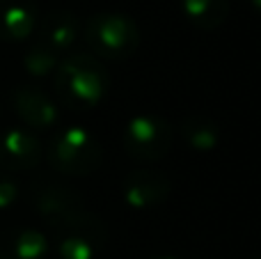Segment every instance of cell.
<instances>
[{
	"label": "cell",
	"instance_id": "obj_1",
	"mask_svg": "<svg viewBox=\"0 0 261 259\" xmlns=\"http://www.w3.org/2000/svg\"><path fill=\"white\" fill-rule=\"evenodd\" d=\"M58 99L69 110H92L106 99L110 78L103 62L92 53H73L60 60L53 76Z\"/></svg>",
	"mask_w": 261,
	"mask_h": 259
},
{
	"label": "cell",
	"instance_id": "obj_2",
	"mask_svg": "<svg viewBox=\"0 0 261 259\" xmlns=\"http://www.w3.org/2000/svg\"><path fill=\"white\" fill-rule=\"evenodd\" d=\"M46 159L50 168L64 177H87L103 163V147L90 128L67 126L50 138Z\"/></svg>",
	"mask_w": 261,
	"mask_h": 259
},
{
	"label": "cell",
	"instance_id": "obj_3",
	"mask_svg": "<svg viewBox=\"0 0 261 259\" xmlns=\"http://www.w3.org/2000/svg\"><path fill=\"white\" fill-rule=\"evenodd\" d=\"M83 37L92 55L103 60H124L138 50L140 28L128 14L99 12L92 14L83 25Z\"/></svg>",
	"mask_w": 261,
	"mask_h": 259
},
{
	"label": "cell",
	"instance_id": "obj_4",
	"mask_svg": "<svg viewBox=\"0 0 261 259\" xmlns=\"http://www.w3.org/2000/svg\"><path fill=\"white\" fill-rule=\"evenodd\" d=\"M172 126L161 115L142 113L128 119L122 133L124 151L140 163H156L170 154L172 147Z\"/></svg>",
	"mask_w": 261,
	"mask_h": 259
},
{
	"label": "cell",
	"instance_id": "obj_5",
	"mask_svg": "<svg viewBox=\"0 0 261 259\" xmlns=\"http://www.w3.org/2000/svg\"><path fill=\"white\" fill-rule=\"evenodd\" d=\"M172 179L156 168H135L124 177L122 197L130 209H156L170 197Z\"/></svg>",
	"mask_w": 261,
	"mask_h": 259
},
{
	"label": "cell",
	"instance_id": "obj_6",
	"mask_svg": "<svg viewBox=\"0 0 261 259\" xmlns=\"http://www.w3.org/2000/svg\"><path fill=\"white\" fill-rule=\"evenodd\" d=\"M30 204L48 225L67 218L83 206V197L71 186L58 182H35L30 186Z\"/></svg>",
	"mask_w": 261,
	"mask_h": 259
},
{
	"label": "cell",
	"instance_id": "obj_7",
	"mask_svg": "<svg viewBox=\"0 0 261 259\" xmlns=\"http://www.w3.org/2000/svg\"><path fill=\"white\" fill-rule=\"evenodd\" d=\"M44 156L39 138L30 128H7L0 133V168L9 172H25L39 165Z\"/></svg>",
	"mask_w": 261,
	"mask_h": 259
},
{
	"label": "cell",
	"instance_id": "obj_8",
	"mask_svg": "<svg viewBox=\"0 0 261 259\" xmlns=\"http://www.w3.org/2000/svg\"><path fill=\"white\" fill-rule=\"evenodd\" d=\"M12 103L28 128L44 131V128H53L58 124V106L39 87L18 85L12 94Z\"/></svg>",
	"mask_w": 261,
	"mask_h": 259
},
{
	"label": "cell",
	"instance_id": "obj_9",
	"mask_svg": "<svg viewBox=\"0 0 261 259\" xmlns=\"http://www.w3.org/2000/svg\"><path fill=\"white\" fill-rule=\"evenodd\" d=\"M83 30L81 18L69 9H55L48 12L39 23V44L50 48L53 53H64L76 44Z\"/></svg>",
	"mask_w": 261,
	"mask_h": 259
},
{
	"label": "cell",
	"instance_id": "obj_10",
	"mask_svg": "<svg viewBox=\"0 0 261 259\" xmlns=\"http://www.w3.org/2000/svg\"><path fill=\"white\" fill-rule=\"evenodd\" d=\"M48 239L32 227H9L0 234V259H46Z\"/></svg>",
	"mask_w": 261,
	"mask_h": 259
},
{
	"label": "cell",
	"instance_id": "obj_11",
	"mask_svg": "<svg viewBox=\"0 0 261 259\" xmlns=\"http://www.w3.org/2000/svg\"><path fill=\"white\" fill-rule=\"evenodd\" d=\"M37 7L32 0H0V39L23 41L37 28Z\"/></svg>",
	"mask_w": 261,
	"mask_h": 259
},
{
	"label": "cell",
	"instance_id": "obj_12",
	"mask_svg": "<svg viewBox=\"0 0 261 259\" xmlns=\"http://www.w3.org/2000/svg\"><path fill=\"white\" fill-rule=\"evenodd\" d=\"M48 227L53 229L55 237H87L92 241H96L99 246H103L106 239H108V227H106L103 218L94 211L85 209V206H81L78 211L48 225Z\"/></svg>",
	"mask_w": 261,
	"mask_h": 259
},
{
	"label": "cell",
	"instance_id": "obj_13",
	"mask_svg": "<svg viewBox=\"0 0 261 259\" xmlns=\"http://www.w3.org/2000/svg\"><path fill=\"white\" fill-rule=\"evenodd\" d=\"M181 140L195 151H213L220 145V124L202 113L188 115L179 124Z\"/></svg>",
	"mask_w": 261,
	"mask_h": 259
},
{
	"label": "cell",
	"instance_id": "obj_14",
	"mask_svg": "<svg viewBox=\"0 0 261 259\" xmlns=\"http://www.w3.org/2000/svg\"><path fill=\"white\" fill-rule=\"evenodd\" d=\"M184 16L197 30H216L229 18V0H181Z\"/></svg>",
	"mask_w": 261,
	"mask_h": 259
},
{
	"label": "cell",
	"instance_id": "obj_15",
	"mask_svg": "<svg viewBox=\"0 0 261 259\" xmlns=\"http://www.w3.org/2000/svg\"><path fill=\"white\" fill-rule=\"evenodd\" d=\"M58 64H60V55L53 53L50 48H46V46H41L39 41H37L32 48H28L25 58H23L25 71L35 78H44V76H48V73H55Z\"/></svg>",
	"mask_w": 261,
	"mask_h": 259
},
{
	"label": "cell",
	"instance_id": "obj_16",
	"mask_svg": "<svg viewBox=\"0 0 261 259\" xmlns=\"http://www.w3.org/2000/svg\"><path fill=\"white\" fill-rule=\"evenodd\" d=\"M58 255L62 259H96L101 246L87 237H55Z\"/></svg>",
	"mask_w": 261,
	"mask_h": 259
},
{
	"label": "cell",
	"instance_id": "obj_17",
	"mask_svg": "<svg viewBox=\"0 0 261 259\" xmlns=\"http://www.w3.org/2000/svg\"><path fill=\"white\" fill-rule=\"evenodd\" d=\"M18 197V186L12 179L0 177V209H9Z\"/></svg>",
	"mask_w": 261,
	"mask_h": 259
},
{
	"label": "cell",
	"instance_id": "obj_18",
	"mask_svg": "<svg viewBox=\"0 0 261 259\" xmlns=\"http://www.w3.org/2000/svg\"><path fill=\"white\" fill-rule=\"evenodd\" d=\"M248 3L252 5V9H254V12H257L259 16H261V0H248Z\"/></svg>",
	"mask_w": 261,
	"mask_h": 259
},
{
	"label": "cell",
	"instance_id": "obj_19",
	"mask_svg": "<svg viewBox=\"0 0 261 259\" xmlns=\"http://www.w3.org/2000/svg\"><path fill=\"white\" fill-rule=\"evenodd\" d=\"M149 259H181V257H174V255H153Z\"/></svg>",
	"mask_w": 261,
	"mask_h": 259
},
{
	"label": "cell",
	"instance_id": "obj_20",
	"mask_svg": "<svg viewBox=\"0 0 261 259\" xmlns=\"http://www.w3.org/2000/svg\"><path fill=\"white\" fill-rule=\"evenodd\" d=\"M257 259H261V257H257Z\"/></svg>",
	"mask_w": 261,
	"mask_h": 259
}]
</instances>
